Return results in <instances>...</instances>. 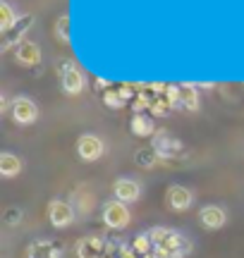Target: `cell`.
I'll return each instance as SVG.
<instances>
[{
	"instance_id": "obj_5",
	"label": "cell",
	"mask_w": 244,
	"mask_h": 258,
	"mask_svg": "<svg viewBox=\"0 0 244 258\" xmlns=\"http://www.w3.org/2000/svg\"><path fill=\"white\" fill-rule=\"evenodd\" d=\"M105 153V141L96 134H82L77 139V158L82 163H96Z\"/></svg>"
},
{
	"instance_id": "obj_6",
	"label": "cell",
	"mask_w": 244,
	"mask_h": 258,
	"mask_svg": "<svg viewBox=\"0 0 244 258\" xmlns=\"http://www.w3.org/2000/svg\"><path fill=\"white\" fill-rule=\"evenodd\" d=\"M46 213H48V222H50L55 230H65V227H70L77 218L72 203L63 201V199H53V201L48 203Z\"/></svg>"
},
{
	"instance_id": "obj_15",
	"label": "cell",
	"mask_w": 244,
	"mask_h": 258,
	"mask_svg": "<svg viewBox=\"0 0 244 258\" xmlns=\"http://www.w3.org/2000/svg\"><path fill=\"white\" fill-rule=\"evenodd\" d=\"M24 170V163H22V158L15 156V153H0V175L5 177V179H12V177H17L19 172Z\"/></svg>"
},
{
	"instance_id": "obj_3",
	"label": "cell",
	"mask_w": 244,
	"mask_h": 258,
	"mask_svg": "<svg viewBox=\"0 0 244 258\" xmlns=\"http://www.w3.org/2000/svg\"><path fill=\"white\" fill-rule=\"evenodd\" d=\"M101 218H103V225L108 230H125L132 220V213L127 208V203L117 201V199H110V201L103 203Z\"/></svg>"
},
{
	"instance_id": "obj_8",
	"label": "cell",
	"mask_w": 244,
	"mask_h": 258,
	"mask_svg": "<svg viewBox=\"0 0 244 258\" xmlns=\"http://www.w3.org/2000/svg\"><path fill=\"white\" fill-rule=\"evenodd\" d=\"M165 206L170 211L185 213L194 206V194H192V189H187L182 184H170L165 189Z\"/></svg>"
},
{
	"instance_id": "obj_7",
	"label": "cell",
	"mask_w": 244,
	"mask_h": 258,
	"mask_svg": "<svg viewBox=\"0 0 244 258\" xmlns=\"http://www.w3.org/2000/svg\"><path fill=\"white\" fill-rule=\"evenodd\" d=\"M153 151L160 156V160L165 163V160H172V158L177 156V153H182L185 151V146H182V141L175 137H170L165 129H158L156 134H153Z\"/></svg>"
},
{
	"instance_id": "obj_1",
	"label": "cell",
	"mask_w": 244,
	"mask_h": 258,
	"mask_svg": "<svg viewBox=\"0 0 244 258\" xmlns=\"http://www.w3.org/2000/svg\"><path fill=\"white\" fill-rule=\"evenodd\" d=\"M149 234L153 239V249H156L158 258H185L192 251V244L175 230L153 227V230H149Z\"/></svg>"
},
{
	"instance_id": "obj_17",
	"label": "cell",
	"mask_w": 244,
	"mask_h": 258,
	"mask_svg": "<svg viewBox=\"0 0 244 258\" xmlns=\"http://www.w3.org/2000/svg\"><path fill=\"white\" fill-rule=\"evenodd\" d=\"M17 24H19V15L12 10V5H10L8 0H3V3H0V31H3V34H10Z\"/></svg>"
},
{
	"instance_id": "obj_9",
	"label": "cell",
	"mask_w": 244,
	"mask_h": 258,
	"mask_svg": "<svg viewBox=\"0 0 244 258\" xmlns=\"http://www.w3.org/2000/svg\"><path fill=\"white\" fill-rule=\"evenodd\" d=\"M199 222H201L204 230H211V232L220 230V227H225V222H227V211L223 206L206 203V206L199 208Z\"/></svg>"
},
{
	"instance_id": "obj_16",
	"label": "cell",
	"mask_w": 244,
	"mask_h": 258,
	"mask_svg": "<svg viewBox=\"0 0 244 258\" xmlns=\"http://www.w3.org/2000/svg\"><path fill=\"white\" fill-rule=\"evenodd\" d=\"M201 101H199V93L192 84H185L179 86V108L182 110H189V112H197Z\"/></svg>"
},
{
	"instance_id": "obj_22",
	"label": "cell",
	"mask_w": 244,
	"mask_h": 258,
	"mask_svg": "<svg viewBox=\"0 0 244 258\" xmlns=\"http://www.w3.org/2000/svg\"><path fill=\"white\" fill-rule=\"evenodd\" d=\"M3 220H5V225H10V227H17L19 222H22V211L15 208V206H10V208H5V213H3Z\"/></svg>"
},
{
	"instance_id": "obj_21",
	"label": "cell",
	"mask_w": 244,
	"mask_h": 258,
	"mask_svg": "<svg viewBox=\"0 0 244 258\" xmlns=\"http://www.w3.org/2000/svg\"><path fill=\"white\" fill-rule=\"evenodd\" d=\"M103 101L108 108H125L127 105V98L122 91H105L103 93Z\"/></svg>"
},
{
	"instance_id": "obj_13",
	"label": "cell",
	"mask_w": 244,
	"mask_h": 258,
	"mask_svg": "<svg viewBox=\"0 0 244 258\" xmlns=\"http://www.w3.org/2000/svg\"><path fill=\"white\" fill-rule=\"evenodd\" d=\"M27 258H63V246L50 239H36L27 246Z\"/></svg>"
},
{
	"instance_id": "obj_23",
	"label": "cell",
	"mask_w": 244,
	"mask_h": 258,
	"mask_svg": "<svg viewBox=\"0 0 244 258\" xmlns=\"http://www.w3.org/2000/svg\"><path fill=\"white\" fill-rule=\"evenodd\" d=\"M101 258H120V251H115L113 244H108V246H105V251H103V256H101Z\"/></svg>"
},
{
	"instance_id": "obj_20",
	"label": "cell",
	"mask_w": 244,
	"mask_h": 258,
	"mask_svg": "<svg viewBox=\"0 0 244 258\" xmlns=\"http://www.w3.org/2000/svg\"><path fill=\"white\" fill-rule=\"evenodd\" d=\"M132 251H134V253H139V256H149L151 251H153V239H151L149 232H144V234H139V237L134 239Z\"/></svg>"
},
{
	"instance_id": "obj_11",
	"label": "cell",
	"mask_w": 244,
	"mask_h": 258,
	"mask_svg": "<svg viewBox=\"0 0 244 258\" xmlns=\"http://www.w3.org/2000/svg\"><path fill=\"white\" fill-rule=\"evenodd\" d=\"M113 194H115V199L122 201V203H137L141 199V184L137 182V179L120 177V179H115Z\"/></svg>"
},
{
	"instance_id": "obj_4",
	"label": "cell",
	"mask_w": 244,
	"mask_h": 258,
	"mask_svg": "<svg viewBox=\"0 0 244 258\" xmlns=\"http://www.w3.org/2000/svg\"><path fill=\"white\" fill-rule=\"evenodd\" d=\"M10 117L19 127H29L38 120V105L27 96H17L12 98V105H10Z\"/></svg>"
},
{
	"instance_id": "obj_24",
	"label": "cell",
	"mask_w": 244,
	"mask_h": 258,
	"mask_svg": "<svg viewBox=\"0 0 244 258\" xmlns=\"http://www.w3.org/2000/svg\"><path fill=\"white\" fill-rule=\"evenodd\" d=\"M10 105H12V103H8L5 96H0V112H10Z\"/></svg>"
},
{
	"instance_id": "obj_10",
	"label": "cell",
	"mask_w": 244,
	"mask_h": 258,
	"mask_svg": "<svg viewBox=\"0 0 244 258\" xmlns=\"http://www.w3.org/2000/svg\"><path fill=\"white\" fill-rule=\"evenodd\" d=\"M105 239L101 234H89V237H82V239L77 241L75 246V253L77 258H101L105 251Z\"/></svg>"
},
{
	"instance_id": "obj_19",
	"label": "cell",
	"mask_w": 244,
	"mask_h": 258,
	"mask_svg": "<svg viewBox=\"0 0 244 258\" xmlns=\"http://www.w3.org/2000/svg\"><path fill=\"white\" fill-rule=\"evenodd\" d=\"M53 34H55V38L60 41V43H70V17L67 15H63V17L55 19V27H53Z\"/></svg>"
},
{
	"instance_id": "obj_12",
	"label": "cell",
	"mask_w": 244,
	"mask_h": 258,
	"mask_svg": "<svg viewBox=\"0 0 244 258\" xmlns=\"http://www.w3.org/2000/svg\"><path fill=\"white\" fill-rule=\"evenodd\" d=\"M15 62L19 67H36L41 62V48L34 41H22L17 48H15Z\"/></svg>"
},
{
	"instance_id": "obj_2",
	"label": "cell",
	"mask_w": 244,
	"mask_h": 258,
	"mask_svg": "<svg viewBox=\"0 0 244 258\" xmlns=\"http://www.w3.org/2000/svg\"><path fill=\"white\" fill-rule=\"evenodd\" d=\"M57 74H60V86H63V91L67 96H79V93H84L86 89V74L82 72V67L75 62V60H60L55 64Z\"/></svg>"
},
{
	"instance_id": "obj_18",
	"label": "cell",
	"mask_w": 244,
	"mask_h": 258,
	"mask_svg": "<svg viewBox=\"0 0 244 258\" xmlns=\"http://www.w3.org/2000/svg\"><path fill=\"white\" fill-rule=\"evenodd\" d=\"M134 163L139 167H144V170H151V167H156L158 163H163V160H160V156L153 151V146H149V148H139V151L134 153Z\"/></svg>"
},
{
	"instance_id": "obj_14",
	"label": "cell",
	"mask_w": 244,
	"mask_h": 258,
	"mask_svg": "<svg viewBox=\"0 0 244 258\" xmlns=\"http://www.w3.org/2000/svg\"><path fill=\"white\" fill-rule=\"evenodd\" d=\"M130 129H132V134H134V137H141V139L153 137V134L158 132V129H156V122H153V117L144 115V112H134V115H132Z\"/></svg>"
}]
</instances>
